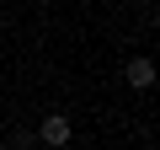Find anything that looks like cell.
Listing matches in <instances>:
<instances>
[{
	"instance_id": "6da1fadb",
	"label": "cell",
	"mask_w": 160,
	"mask_h": 150,
	"mask_svg": "<svg viewBox=\"0 0 160 150\" xmlns=\"http://www.w3.org/2000/svg\"><path fill=\"white\" fill-rule=\"evenodd\" d=\"M75 139V123H69V113H43V123H38V145H48V150H64Z\"/></svg>"
},
{
	"instance_id": "7a4b0ae2",
	"label": "cell",
	"mask_w": 160,
	"mask_h": 150,
	"mask_svg": "<svg viewBox=\"0 0 160 150\" xmlns=\"http://www.w3.org/2000/svg\"><path fill=\"white\" fill-rule=\"evenodd\" d=\"M123 75H128V86H139V91H149V86H155V59H144V54H133V59L123 64Z\"/></svg>"
}]
</instances>
